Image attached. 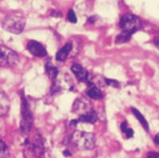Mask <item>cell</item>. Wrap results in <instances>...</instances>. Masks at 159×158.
Returning <instances> with one entry per match:
<instances>
[{
  "label": "cell",
  "instance_id": "603a6c76",
  "mask_svg": "<svg viewBox=\"0 0 159 158\" xmlns=\"http://www.w3.org/2000/svg\"><path fill=\"white\" fill-rule=\"evenodd\" d=\"M120 128H121V130L122 132H123L124 133L125 131H126V129H127V122H123L121 123V126H120Z\"/></svg>",
  "mask_w": 159,
  "mask_h": 158
},
{
  "label": "cell",
  "instance_id": "d4e9b609",
  "mask_svg": "<svg viewBox=\"0 0 159 158\" xmlns=\"http://www.w3.org/2000/svg\"><path fill=\"white\" fill-rule=\"evenodd\" d=\"M154 142H155L156 145H159V133H157L154 138Z\"/></svg>",
  "mask_w": 159,
  "mask_h": 158
},
{
  "label": "cell",
  "instance_id": "484cf974",
  "mask_svg": "<svg viewBox=\"0 0 159 158\" xmlns=\"http://www.w3.org/2000/svg\"><path fill=\"white\" fill-rule=\"evenodd\" d=\"M94 22H95V17H93V16L91 17V18H89V21H88V22L90 24H92Z\"/></svg>",
  "mask_w": 159,
  "mask_h": 158
},
{
  "label": "cell",
  "instance_id": "44dd1931",
  "mask_svg": "<svg viewBox=\"0 0 159 158\" xmlns=\"http://www.w3.org/2000/svg\"><path fill=\"white\" fill-rule=\"evenodd\" d=\"M146 158H159V153H155V152H150L147 154Z\"/></svg>",
  "mask_w": 159,
  "mask_h": 158
},
{
  "label": "cell",
  "instance_id": "30bf717a",
  "mask_svg": "<svg viewBox=\"0 0 159 158\" xmlns=\"http://www.w3.org/2000/svg\"><path fill=\"white\" fill-rule=\"evenodd\" d=\"M10 99L7 95L0 88V117L5 116L10 109Z\"/></svg>",
  "mask_w": 159,
  "mask_h": 158
},
{
  "label": "cell",
  "instance_id": "8fae6325",
  "mask_svg": "<svg viewBox=\"0 0 159 158\" xmlns=\"http://www.w3.org/2000/svg\"><path fill=\"white\" fill-rule=\"evenodd\" d=\"M72 49V44L71 42H68L65 45H64L61 49H60L56 55L57 61H63L66 59L69 52H71Z\"/></svg>",
  "mask_w": 159,
  "mask_h": 158
},
{
  "label": "cell",
  "instance_id": "7c38bea8",
  "mask_svg": "<svg viewBox=\"0 0 159 158\" xmlns=\"http://www.w3.org/2000/svg\"><path fill=\"white\" fill-rule=\"evenodd\" d=\"M98 120V116L97 114L96 113V111H92V113L89 114V115H83V116L79 117V122H88V123H95L96 121Z\"/></svg>",
  "mask_w": 159,
  "mask_h": 158
},
{
  "label": "cell",
  "instance_id": "5b68a950",
  "mask_svg": "<svg viewBox=\"0 0 159 158\" xmlns=\"http://www.w3.org/2000/svg\"><path fill=\"white\" fill-rule=\"evenodd\" d=\"M119 25L123 33L131 36L141 28L142 22L139 17L131 14H126L120 19Z\"/></svg>",
  "mask_w": 159,
  "mask_h": 158
},
{
  "label": "cell",
  "instance_id": "e0dca14e",
  "mask_svg": "<svg viewBox=\"0 0 159 158\" xmlns=\"http://www.w3.org/2000/svg\"><path fill=\"white\" fill-rule=\"evenodd\" d=\"M130 37H131V36H129V35L124 34V33H122L121 34L118 35L117 38H116V43H117V44L125 43V42H128L129 40H130Z\"/></svg>",
  "mask_w": 159,
  "mask_h": 158
},
{
  "label": "cell",
  "instance_id": "ffe728a7",
  "mask_svg": "<svg viewBox=\"0 0 159 158\" xmlns=\"http://www.w3.org/2000/svg\"><path fill=\"white\" fill-rule=\"evenodd\" d=\"M124 133L126 134L127 138H130L133 136V134H134V131H133V129H130V128H127V129H126V131L124 132Z\"/></svg>",
  "mask_w": 159,
  "mask_h": 158
},
{
  "label": "cell",
  "instance_id": "6da1fadb",
  "mask_svg": "<svg viewBox=\"0 0 159 158\" xmlns=\"http://www.w3.org/2000/svg\"><path fill=\"white\" fill-rule=\"evenodd\" d=\"M71 142L78 149L91 150L96 147V137L92 133L76 130L71 136Z\"/></svg>",
  "mask_w": 159,
  "mask_h": 158
},
{
  "label": "cell",
  "instance_id": "52a82bcc",
  "mask_svg": "<svg viewBox=\"0 0 159 158\" xmlns=\"http://www.w3.org/2000/svg\"><path fill=\"white\" fill-rule=\"evenodd\" d=\"M72 111L80 117L92 113V111H94V110L92 108L91 102L88 99L80 98V99H76L73 103Z\"/></svg>",
  "mask_w": 159,
  "mask_h": 158
},
{
  "label": "cell",
  "instance_id": "2e32d148",
  "mask_svg": "<svg viewBox=\"0 0 159 158\" xmlns=\"http://www.w3.org/2000/svg\"><path fill=\"white\" fill-rule=\"evenodd\" d=\"M9 156V149L5 142L0 139V158H7Z\"/></svg>",
  "mask_w": 159,
  "mask_h": 158
},
{
  "label": "cell",
  "instance_id": "4fadbf2b",
  "mask_svg": "<svg viewBox=\"0 0 159 158\" xmlns=\"http://www.w3.org/2000/svg\"><path fill=\"white\" fill-rule=\"evenodd\" d=\"M131 111H132V113L134 114V116L137 118L138 120L139 121V122H140V123L142 124V126H143L145 130H146L147 132H148L149 131L148 122H147V120H146V119L144 118V116H143V115H142V114L140 113L137 109H135V108H132Z\"/></svg>",
  "mask_w": 159,
  "mask_h": 158
},
{
  "label": "cell",
  "instance_id": "3957f363",
  "mask_svg": "<svg viewBox=\"0 0 159 158\" xmlns=\"http://www.w3.org/2000/svg\"><path fill=\"white\" fill-rule=\"evenodd\" d=\"M24 155L25 158H45L43 142L40 135H35L32 141L26 139Z\"/></svg>",
  "mask_w": 159,
  "mask_h": 158
},
{
  "label": "cell",
  "instance_id": "9c48e42d",
  "mask_svg": "<svg viewBox=\"0 0 159 158\" xmlns=\"http://www.w3.org/2000/svg\"><path fill=\"white\" fill-rule=\"evenodd\" d=\"M71 70L73 72L76 79L80 82H87L89 79V72L81 65L74 64L71 67Z\"/></svg>",
  "mask_w": 159,
  "mask_h": 158
},
{
  "label": "cell",
  "instance_id": "4316f807",
  "mask_svg": "<svg viewBox=\"0 0 159 158\" xmlns=\"http://www.w3.org/2000/svg\"><path fill=\"white\" fill-rule=\"evenodd\" d=\"M63 154H64V156H70L71 153H69V150H66V151H64Z\"/></svg>",
  "mask_w": 159,
  "mask_h": 158
},
{
  "label": "cell",
  "instance_id": "cb8c5ba5",
  "mask_svg": "<svg viewBox=\"0 0 159 158\" xmlns=\"http://www.w3.org/2000/svg\"><path fill=\"white\" fill-rule=\"evenodd\" d=\"M154 44L156 47H157V49H159V35L156 36L154 39Z\"/></svg>",
  "mask_w": 159,
  "mask_h": 158
},
{
  "label": "cell",
  "instance_id": "277c9868",
  "mask_svg": "<svg viewBox=\"0 0 159 158\" xmlns=\"http://www.w3.org/2000/svg\"><path fill=\"white\" fill-rule=\"evenodd\" d=\"M25 25V19L20 14H11L4 18L2 26L6 31L18 34L23 31Z\"/></svg>",
  "mask_w": 159,
  "mask_h": 158
},
{
  "label": "cell",
  "instance_id": "7a4b0ae2",
  "mask_svg": "<svg viewBox=\"0 0 159 158\" xmlns=\"http://www.w3.org/2000/svg\"><path fill=\"white\" fill-rule=\"evenodd\" d=\"M22 106H21V114H22V120L20 123V129L23 135H28L30 132L33 126V115L29 106V102L25 98L23 92H20Z\"/></svg>",
  "mask_w": 159,
  "mask_h": 158
},
{
  "label": "cell",
  "instance_id": "8992f818",
  "mask_svg": "<svg viewBox=\"0 0 159 158\" xmlns=\"http://www.w3.org/2000/svg\"><path fill=\"white\" fill-rule=\"evenodd\" d=\"M19 61L18 54L10 48L0 45V67L8 68L16 65Z\"/></svg>",
  "mask_w": 159,
  "mask_h": 158
},
{
  "label": "cell",
  "instance_id": "ac0fdd59",
  "mask_svg": "<svg viewBox=\"0 0 159 158\" xmlns=\"http://www.w3.org/2000/svg\"><path fill=\"white\" fill-rule=\"evenodd\" d=\"M68 19H69V22H72V23H76V22H77V18H76V14H75V12L72 11V10H70V11H69V13H68Z\"/></svg>",
  "mask_w": 159,
  "mask_h": 158
},
{
  "label": "cell",
  "instance_id": "d6986e66",
  "mask_svg": "<svg viewBox=\"0 0 159 158\" xmlns=\"http://www.w3.org/2000/svg\"><path fill=\"white\" fill-rule=\"evenodd\" d=\"M106 83L107 85H110V86L113 87V88H119V83L116 79H105Z\"/></svg>",
  "mask_w": 159,
  "mask_h": 158
},
{
  "label": "cell",
  "instance_id": "ba28073f",
  "mask_svg": "<svg viewBox=\"0 0 159 158\" xmlns=\"http://www.w3.org/2000/svg\"><path fill=\"white\" fill-rule=\"evenodd\" d=\"M27 50L33 56L37 57H44L47 56V51L45 47L36 41H30L27 45Z\"/></svg>",
  "mask_w": 159,
  "mask_h": 158
},
{
  "label": "cell",
  "instance_id": "7402d4cb",
  "mask_svg": "<svg viewBox=\"0 0 159 158\" xmlns=\"http://www.w3.org/2000/svg\"><path fill=\"white\" fill-rule=\"evenodd\" d=\"M51 15L53 17H56V18H58V17H61L62 14L61 12H60L58 11H52V13H51Z\"/></svg>",
  "mask_w": 159,
  "mask_h": 158
},
{
  "label": "cell",
  "instance_id": "5bb4252c",
  "mask_svg": "<svg viewBox=\"0 0 159 158\" xmlns=\"http://www.w3.org/2000/svg\"><path fill=\"white\" fill-rule=\"evenodd\" d=\"M87 95H89V98H91V99H102L103 96L101 91L95 86L89 88L87 92Z\"/></svg>",
  "mask_w": 159,
  "mask_h": 158
},
{
  "label": "cell",
  "instance_id": "9a60e30c",
  "mask_svg": "<svg viewBox=\"0 0 159 158\" xmlns=\"http://www.w3.org/2000/svg\"><path fill=\"white\" fill-rule=\"evenodd\" d=\"M45 71H46V73H47L48 76L52 80H54L58 75V70L57 69V68H55L54 66H52L50 63L46 64V65H45Z\"/></svg>",
  "mask_w": 159,
  "mask_h": 158
}]
</instances>
